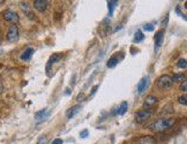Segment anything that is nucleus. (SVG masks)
Masks as SVG:
<instances>
[{
  "mask_svg": "<svg viewBox=\"0 0 187 144\" xmlns=\"http://www.w3.org/2000/svg\"><path fill=\"white\" fill-rule=\"evenodd\" d=\"M49 114H50L49 110H46V108L41 110L35 114V120H36L37 123H41V122H43V121L46 120V118L49 116Z\"/></svg>",
  "mask_w": 187,
  "mask_h": 144,
  "instance_id": "0eeeda50",
  "label": "nucleus"
},
{
  "mask_svg": "<svg viewBox=\"0 0 187 144\" xmlns=\"http://www.w3.org/2000/svg\"><path fill=\"white\" fill-rule=\"evenodd\" d=\"M143 29L146 30V31H153L154 25H153V24H146V25L143 27Z\"/></svg>",
  "mask_w": 187,
  "mask_h": 144,
  "instance_id": "393cba45",
  "label": "nucleus"
},
{
  "mask_svg": "<svg viewBox=\"0 0 187 144\" xmlns=\"http://www.w3.org/2000/svg\"><path fill=\"white\" fill-rule=\"evenodd\" d=\"M4 1H5V0H0V5H2V4H4Z\"/></svg>",
  "mask_w": 187,
  "mask_h": 144,
  "instance_id": "2f4dec72",
  "label": "nucleus"
},
{
  "mask_svg": "<svg viewBox=\"0 0 187 144\" xmlns=\"http://www.w3.org/2000/svg\"><path fill=\"white\" fill-rule=\"evenodd\" d=\"M168 21H169V15H166V16H165V19H164V21L163 22H162V27H166V23H168Z\"/></svg>",
  "mask_w": 187,
  "mask_h": 144,
  "instance_id": "a878e982",
  "label": "nucleus"
},
{
  "mask_svg": "<svg viewBox=\"0 0 187 144\" xmlns=\"http://www.w3.org/2000/svg\"><path fill=\"white\" fill-rule=\"evenodd\" d=\"M97 88H98V85H95L94 88H92V89H91V92H90L91 95H92V93H95V91L97 90Z\"/></svg>",
  "mask_w": 187,
  "mask_h": 144,
  "instance_id": "c85d7f7f",
  "label": "nucleus"
},
{
  "mask_svg": "<svg viewBox=\"0 0 187 144\" xmlns=\"http://www.w3.org/2000/svg\"><path fill=\"white\" fill-rule=\"evenodd\" d=\"M172 80L173 82H182L185 81V75H184V74H174Z\"/></svg>",
  "mask_w": 187,
  "mask_h": 144,
  "instance_id": "aec40b11",
  "label": "nucleus"
},
{
  "mask_svg": "<svg viewBox=\"0 0 187 144\" xmlns=\"http://www.w3.org/2000/svg\"><path fill=\"white\" fill-rule=\"evenodd\" d=\"M88 134H89V131L87 129H83L82 131H80V137H81V138H86L87 136H88Z\"/></svg>",
  "mask_w": 187,
  "mask_h": 144,
  "instance_id": "b1692460",
  "label": "nucleus"
},
{
  "mask_svg": "<svg viewBox=\"0 0 187 144\" xmlns=\"http://www.w3.org/2000/svg\"><path fill=\"white\" fill-rule=\"evenodd\" d=\"M20 7H21L22 12L28 16L29 19L35 20V14L33 13V10H31V8L29 7V5L27 4V2H21V4H20Z\"/></svg>",
  "mask_w": 187,
  "mask_h": 144,
  "instance_id": "9b49d317",
  "label": "nucleus"
},
{
  "mask_svg": "<svg viewBox=\"0 0 187 144\" xmlns=\"http://www.w3.org/2000/svg\"><path fill=\"white\" fill-rule=\"evenodd\" d=\"M144 39V35L143 32L141 31V30H138L136 32H135V36H134V43H140V42H142Z\"/></svg>",
  "mask_w": 187,
  "mask_h": 144,
  "instance_id": "a211bd4d",
  "label": "nucleus"
},
{
  "mask_svg": "<svg viewBox=\"0 0 187 144\" xmlns=\"http://www.w3.org/2000/svg\"><path fill=\"white\" fill-rule=\"evenodd\" d=\"M153 114V111L151 110H141V111H138L135 113V121L139 122V123H143L144 121H147L151 116Z\"/></svg>",
  "mask_w": 187,
  "mask_h": 144,
  "instance_id": "20e7f679",
  "label": "nucleus"
},
{
  "mask_svg": "<svg viewBox=\"0 0 187 144\" xmlns=\"http://www.w3.org/2000/svg\"><path fill=\"white\" fill-rule=\"evenodd\" d=\"M156 103H157V97L154 96V95H149V96H147V98L144 99L143 107L146 110H150Z\"/></svg>",
  "mask_w": 187,
  "mask_h": 144,
  "instance_id": "6e6552de",
  "label": "nucleus"
},
{
  "mask_svg": "<svg viewBox=\"0 0 187 144\" xmlns=\"http://www.w3.org/2000/svg\"><path fill=\"white\" fill-rule=\"evenodd\" d=\"M118 63H119V59L115 57V55H113V57H111L109 60H107V63H106V66L109 68H113L115 67L117 65H118Z\"/></svg>",
  "mask_w": 187,
  "mask_h": 144,
  "instance_id": "2eb2a0df",
  "label": "nucleus"
},
{
  "mask_svg": "<svg viewBox=\"0 0 187 144\" xmlns=\"http://www.w3.org/2000/svg\"><path fill=\"white\" fill-rule=\"evenodd\" d=\"M177 66L179 68H181V69L187 68V60H185V59H179L177 63Z\"/></svg>",
  "mask_w": 187,
  "mask_h": 144,
  "instance_id": "412c9836",
  "label": "nucleus"
},
{
  "mask_svg": "<svg viewBox=\"0 0 187 144\" xmlns=\"http://www.w3.org/2000/svg\"><path fill=\"white\" fill-rule=\"evenodd\" d=\"M4 91V83L1 81V78H0V92Z\"/></svg>",
  "mask_w": 187,
  "mask_h": 144,
  "instance_id": "cd10ccee",
  "label": "nucleus"
},
{
  "mask_svg": "<svg viewBox=\"0 0 187 144\" xmlns=\"http://www.w3.org/2000/svg\"><path fill=\"white\" fill-rule=\"evenodd\" d=\"M174 122H176V120L173 118H162V119H158L154 123H151L149 128L155 133H161V131L171 128L174 125Z\"/></svg>",
  "mask_w": 187,
  "mask_h": 144,
  "instance_id": "f257e3e1",
  "label": "nucleus"
},
{
  "mask_svg": "<svg viewBox=\"0 0 187 144\" xmlns=\"http://www.w3.org/2000/svg\"><path fill=\"white\" fill-rule=\"evenodd\" d=\"M118 4V0H107V6H109V15L112 16L113 14V9Z\"/></svg>",
  "mask_w": 187,
  "mask_h": 144,
  "instance_id": "dca6fc26",
  "label": "nucleus"
},
{
  "mask_svg": "<svg viewBox=\"0 0 187 144\" xmlns=\"http://www.w3.org/2000/svg\"><path fill=\"white\" fill-rule=\"evenodd\" d=\"M2 17H4V20L5 21H7V22H10V23L15 24L18 21H19V14L16 13V12H14V10L12 9H6L4 13H2Z\"/></svg>",
  "mask_w": 187,
  "mask_h": 144,
  "instance_id": "39448f33",
  "label": "nucleus"
},
{
  "mask_svg": "<svg viewBox=\"0 0 187 144\" xmlns=\"http://www.w3.org/2000/svg\"><path fill=\"white\" fill-rule=\"evenodd\" d=\"M179 90H180V91H182V92H187V80H185V81L181 82Z\"/></svg>",
  "mask_w": 187,
  "mask_h": 144,
  "instance_id": "4be33fe9",
  "label": "nucleus"
},
{
  "mask_svg": "<svg viewBox=\"0 0 187 144\" xmlns=\"http://www.w3.org/2000/svg\"><path fill=\"white\" fill-rule=\"evenodd\" d=\"M127 107H128L127 101H123V103H121V105H120V107H119V110H118V114L124 115L125 113H126V111H127Z\"/></svg>",
  "mask_w": 187,
  "mask_h": 144,
  "instance_id": "6ab92c4d",
  "label": "nucleus"
},
{
  "mask_svg": "<svg viewBox=\"0 0 187 144\" xmlns=\"http://www.w3.org/2000/svg\"><path fill=\"white\" fill-rule=\"evenodd\" d=\"M6 37H7V40L10 43H15L18 42L19 39V28L16 24H12L8 30H7V34H6Z\"/></svg>",
  "mask_w": 187,
  "mask_h": 144,
  "instance_id": "7ed1b4c3",
  "label": "nucleus"
},
{
  "mask_svg": "<svg viewBox=\"0 0 187 144\" xmlns=\"http://www.w3.org/2000/svg\"><path fill=\"white\" fill-rule=\"evenodd\" d=\"M140 144H155V141H154L153 137L150 136H144V137H141L139 139Z\"/></svg>",
  "mask_w": 187,
  "mask_h": 144,
  "instance_id": "f3484780",
  "label": "nucleus"
},
{
  "mask_svg": "<svg viewBox=\"0 0 187 144\" xmlns=\"http://www.w3.org/2000/svg\"><path fill=\"white\" fill-rule=\"evenodd\" d=\"M156 84L158 86L161 90H168L170 89L173 84V80L172 77L170 76V75H162V76H159L157 78V82H156Z\"/></svg>",
  "mask_w": 187,
  "mask_h": 144,
  "instance_id": "f03ea898",
  "label": "nucleus"
},
{
  "mask_svg": "<svg viewBox=\"0 0 187 144\" xmlns=\"http://www.w3.org/2000/svg\"><path fill=\"white\" fill-rule=\"evenodd\" d=\"M34 52H35L34 48H31V47L27 48V50L21 54V60H23V61H28V60H30V58L33 57Z\"/></svg>",
  "mask_w": 187,
  "mask_h": 144,
  "instance_id": "4468645a",
  "label": "nucleus"
},
{
  "mask_svg": "<svg viewBox=\"0 0 187 144\" xmlns=\"http://www.w3.org/2000/svg\"><path fill=\"white\" fill-rule=\"evenodd\" d=\"M178 101H179L181 105H187V96L186 95H185V96H180L178 98Z\"/></svg>",
  "mask_w": 187,
  "mask_h": 144,
  "instance_id": "5701e85b",
  "label": "nucleus"
},
{
  "mask_svg": "<svg viewBox=\"0 0 187 144\" xmlns=\"http://www.w3.org/2000/svg\"><path fill=\"white\" fill-rule=\"evenodd\" d=\"M163 39H164V30H159V31H157V34L155 35V50L156 51L162 46Z\"/></svg>",
  "mask_w": 187,
  "mask_h": 144,
  "instance_id": "9d476101",
  "label": "nucleus"
},
{
  "mask_svg": "<svg viewBox=\"0 0 187 144\" xmlns=\"http://www.w3.org/2000/svg\"><path fill=\"white\" fill-rule=\"evenodd\" d=\"M149 84V77H142L141 78V81L139 82V84H138V92L139 93H142V92L147 89V86Z\"/></svg>",
  "mask_w": 187,
  "mask_h": 144,
  "instance_id": "f8f14e48",
  "label": "nucleus"
},
{
  "mask_svg": "<svg viewBox=\"0 0 187 144\" xmlns=\"http://www.w3.org/2000/svg\"><path fill=\"white\" fill-rule=\"evenodd\" d=\"M62 143H64V142H62V139H60V138H56L52 142V144H62Z\"/></svg>",
  "mask_w": 187,
  "mask_h": 144,
  "instance_id": "bb28decb",
  "label": "nucleus"
},
{
  "mask_svg": "<svg viewBox=\"0 0 187 144\" xmlns=\"http://www.w3.org/2000/svg\"><path fill=\"white\" fill-rule=\"evenodd\" d=\"M185 8H187V1L185 2Z\"/></svg>",
  "mask_w": 187,
  "mask_h": 144,
  "instance_id": "473e14b6",
  "label": "nucleus"
},
{
  "mask_svg": "<svg viewBox=\"0 0 187 144\" xmlns=\"http://www.w3.org/2000/svg\"><path fill=\"white\" fill-rule=\"evenodd\" d=\"M62 58V54L61 53H54V54H52L51 57H50V59H49L48 61V65H46V72H50V69H51V66L52 65H54L56 63H58L60 59Z\"/></svg>",
  "mask_w": 187,
  "mask_h": 144,
  "instance_id": "1a4fd4ad",
  "label": "nucleus"
},
{
  "mask_svg": "<svg viewBox=\"0 0 187 144\" xmlns=\"http://www.w3.org/2000/svg\"><path fill=\"white\" fill-rule=\"evenodd\" d=\"M80 110H81V105H75V106H73V107H71V108L66 112L67 119H72V118H74V116L80 112Z\"/></svg>",
  "mask_w": 187,
  "mask_h": 144,
  "instance_id": "ddd939ff",
  "label": "nucleus"
},
{
  "mask_svg": "<svg viewBox=\"0 0 187 144\" xmlns=\"http://www.w3.org/2000/svg\"><path fill=\"white\" fill-rule=\"evenodd\" d=\"M49 2L48 0H35L34 1V8L39 13H43L48 9Z\"/></svg>",
  "mask_w": 187,
  "mask_h": 144,
  "instance_id": "423d86ee",
  "label": "nucleus"
},
{
  "mask_svg": "<svg viewBox=\"0 0 187 144\" xmlns=\"http://www.w3.org/2000/svg\"><path fill=\"white\" fill-rule=\"evenodd\" d=\"M2 43V34H1V31H0V44Z\"/></svg>",
  "mask_w": 187,
  "mask_h": 144,
  "instance_id": "c756f323",
  "label": "nucleus"
},
{
  "mask_svg": "<svg viewBox=\"0 0 187 144\" xmlns=\"http://www.w3.org/2000/svg\"><path fill=\"white\" fill-rule=\"evenodd\" d=\"M181 16H182V17H184V19H185V20H186V21H187V15H181Z\"/></svg>",
  "mask_w": 187,
  "mask_h": 144,
  "instance_id": "7c9ffc66",
  "label": "nucleus"
}]
</instances>
